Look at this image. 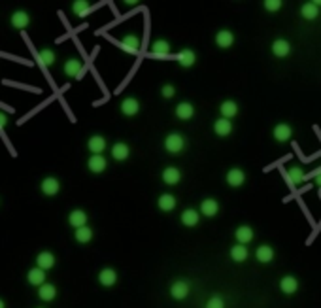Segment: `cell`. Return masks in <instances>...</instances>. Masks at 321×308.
Returning <instances> with one entry per match:
<instances>
[{"label":"cell","instance_id":"cell-25","mask_svg":"<svg viewBox=\"0 0 321 308\" xmlns=\"http://www.w3.org/2000/svg\"><path fill=\"white\" fill-rule=\"evenodd\" d=\"M180 221L185 225V227H195V225H198V221H200V214H198V210L195 208H187L181 212Z\"/></svg>","mask_w":321,"mask_h":308},{"label":"cell","instance_id":"cell-13","mask_svg":"<svg viewBox=\"0 0 321 308\" xmlns=\"http://www.w3.org/2000/svg\"><path fill=\"white\" fill-rule=\"evenodd\" d=\"M225 180H227V184L231 187H242L246 184V172L242 169H231L227 172Z\"/></svg>","mask_w":321,"mask_h":308},{"label":"cell","instance_id":"cell-18","mask_svg":"<svg viewBox=\"0 0 321 308\" xmlns=\"http://www.w3.org/2000/svg\"><path fill=\"white\" fill-rule=\"evenodd\" d=\"M193 116H195V106L191 102H180L176 106V117L180 121H189V119H193Z\"/></svg>","mask_w":321,"mask_h":308},{"label":"cell","instance_id":"cell-21","mask_svg":"<svg viewBox=\"0 0 321 308\" xmlns=\"http://www.w3.org/2000/svg\"><path fill=\"white\" fill-rule=\"evenodd\" d=\"M81 68H83L81 61L76 59V57H72V59H68V61L64 62L63 72H64V76H68V78H78L79 72H81Z\"/></svg>","mask_w":321,"mask_h":308},{"label":"cell","instance_id":"cell-44","mask_svg":"<svg viewBox=\"0 0 321 308\" xmlns=\"http://www.w3.org/2000/svg\"><path fill=\"white\" fill-rule=\"evenodd\" d=\"M313 2H315V4H317V6H321V0H313Z\"/></svg>","mask_w":321,"mask_h":308},{"label":"cell","instance_id":"cell-31","mask_svg":"<svg viewBox=\"0 0 321 308\" xmlns=\"http://www.w3.org/2000/svg\"><path fill=\"white\" fill-rule=\"evenodd\" d=\"M121 47L131 51V53H136L140 49V38L136 34H125L123 40H121Z\"/></svg>","mask_w":321,"mask_h":308},{"label":"cell","instance_id":"cell-11","mask_svg":"<svg viewBox=\"0 0 321 308\" xmlns=\"http://www.w3.org/2000/svg\"><path fill=\"white\" fill-rule=\"evenodd\" d=\"M200 214L204 217H216L220 214V202L216 199H204L200 202Z\"/></svg>","mask_w":321,"mask_h":308},{"label":"cell","instance_id":"cell-2","mask_svg":"<svg viewBox=\"0 0 321 308\" xmlns=\"http://www.w3.org/2000/svg\"><path fill=\"white\" fill-rule=\"evenodd\" d=\"M216 46L220 49H229L235 46V32L229 29H221L216 32Z\"/></svg>","mask_w":321,"mask_h":308},{"label":"cell","instance_id":"cell-4","mask_svg":"<svg viewBox=\"0 0 321 308\" xmlns=\"http://www.w3.org/2000/svg\"><path fill=\"white\" fill-rule=\"evenodd\" d=\"M272 136H274V140L280 142V144L289 142V140L293 138V127L287 123H278L274 129H272Z\"/></svg>","mask_w":321,"mask_h":308},{"label":"cell","instance_id":"cell-35","mask_svg":"<svg viewBox=\"0 0 321 308\" xmlns=\"http://www.w3.org/2000/svg\"><path fill=\"white\" fill-rule=\"evenodd\" d=\"M74 239H76V242H79V244H89L91 240H93V229L91 227H79V229H76L74 231Z\"/></svg>","mask_w":321,"mask_h":308},{"label":"cell","instance_id":"cell-38","mask_svg":"<svg viewBox=\"0 0 321 308\" xmlns=\"http://www.w3.org/2000/svg\"><path fill=\"white\" fill-rule=\"evenodd\" d=\"M204 308H225V299L221 295H211L210 299L206 300Z\"/></svg>","mask_w":321,"mask_h":308},{"label":"cell","instance_id":"cell-12","mask_svg":"<svg viewBox=\"0 0 321 308\" xmlns=\"http://www.w3.org/2000/svg\"><path fill=\"white\" fill-rule=\"evenodd\" d=\"M291 51H293V47H291V44L287 42V40L278 38V40H274V42H272V55H274V57H280V59H283V57L291 55Z\"/></svg>","mask_w":321,"mask_h":308},{"label":"cell","instance_id":"cell-26","mask_svg":"<svg viewBox=\"0 0 321 308\" xmlns=\"http://www.w3.org/2000/svg\"><path fill=\"white\" fill-rule=\"evenodd\" d=\"M129 155H131V147H129V144H125V142H118V144L112 146V157H114L116 161H127Z\"/></svg>","mask_w":321,"mask_h":308},{"label":"cell","instance_id":"cell-10","mask_svg":"<svg viewBox=\"0 0 321 308\" xmlns=\"http://www.w3.org/2000/svg\"><path fill=\"white\" fill-rule=\"evenodd\" d=\"M176 61H178V64H180L181 68H191L196 62V53L193 49L185 47V49H181L180 53L176 55Z\"/></svg>","mask_w":321,"mask_h":308},{"label":"cell","instance_id":"cell-7","mask_svg":"<svg viewBox=\"0 0 321 308\" xmlns=\"http://www.w3.org/2000/svg\"><path fill=\"white\" fill-rule=\"evenodd\" d=\"M106 147H108V142H106V138L100 136V134H93L91 138L87 140V149L93 155H102Z\"/></svg>","mask_w":321,"mask_h":308},{"label":"cell","instance_id":"cell-3","mask_svg":"<svg viewBox=\"0 0 321 308\" xmlns=\"http://www.w3.org/2000/svg\"><path fill=\"white\" fill-rule=\"evenodd\" d=\"M40 189L42 193L46 195V197H55L57 193L61 191V182L53 176H47L42 180V184H40Z\"/></svg>","mask_w":321,"mask_h":308},{"label":"cell","instance_id":"cell-14","mask_svg":"<svg viewBox=\"0 0 321 308\" xmlns=\"http://www.w3.org/2000/svg\"><path fill=\"white\" fill-rule=\"evenodd\" d=\"M253 229H251L250 225H240L238 229L235 231V239L238 244H242V246H248L251 240H253Z\"/></svg>","mask_w":321,"mask_h":308},{"label":"cell","instance_id":"cell-19","mask_svg":"<svg viewBox=\"0 0 321 308\" xmlns=\"http://www.w3.org/2000/svg\"><path fill=\"white\" fill-rule=\"evenodd\" d=\"M213 132H216L218 136H221V138L229 136V134L233 132V123H231V119H225V117L216 119V121H213Z\"/></svg>","mask_w":321,"mask_h":308},{"label":"cell","instance_id":"cell-15","mask_svg":"<svg viewBox=\"0 0 321 308\" xmlns=\"http://www.w3.org/2000/svg\"><path fill=\"white\" fill-rule=\"evenodd\" d=\"M98 284L104 285V287H112V285L118 284V272L110 267H106V269H102L98 272Z\"/></svg>","mask_w":321,"mask_h":308},{"label":"cell","instance_id":"cell-8","mask_svg":"<svg viewBox=\"0 0 321 308\" xmlns=\"http://www.w3.org/2000/svg\"><path fill=\"white\" fill-rule=\"evenodd\" d=\"M189 291H191V287H189V282H185V280H176L170 285V295L176 300H183L189 295Z\"/></svg>","mask_w":321,"mask_h":308},{"label":"cell","instance_id":"cell-40","mask_svg":"<svg viewBox=\"0 0 321 308\" xmlns=\"http://www.w3.org/2000/svg\"><path fill=\"white\" fill-rule=\"evenodd\" d=\"M161 95H163V99H174L176 97V87L172 84H165L161 87Z\"/></svg>","mask_w":321,"mask_h":308},{"label":"cell","instance_id":"cell-6","mask_svg":"<svg viewBox=\"0 0 321 308\" xmlns=\"http://www.w3.org/2000/svg\"><path fill=\"white\" fill-rule=\"evenodd\" d=\"M119 110H121L123 116L133 117L140 112V102H138V99H134V97H127V99H123V102L119 104Z\"/></svg>","mask_w":321,"mask_h":308},{"label":"cell","instance_id":"cell-42","mask_svg":"<svg viewBox=\"0 0 321 308\" xmlns=\"http://www.w3.org/2000/svg\"><path fill=\"white\" fill-rule=\"evenodd\" d=\"M313 176H315V185L321 187V172H313Z\"/></svg>","mask_w":321,"mask_h":308},{"label":"cell","instance_id":"cell-41","mask_svg":"<svg viewBox=\"0 0 321 308\" xmlns=\"http://www.w3.org/2000/svg\"><path fill=\"white\" fill-rule=\"evenodd\" d=\"M6 127H8V116L0 112V131H4Z\"/></svg>","mask_w":321,"mask_h":308},{"label":"cell","instance_id":"cell-36","mask_svg":"<svg viewBox=\"0 0 321 308\" xmlns=\"http://www.w3.org/2000/svg\"><path fill=\"white\" fill-rule=\"evenodd\" d=\"M287 178H289V182L293 185H300L302 182H304V170L300 169L298 165H293V167H289V170H287Z\"/></svg>","mask_w":321,"mask_h":308},{"label":"cell","instance_id":"cell-1","mask_svg":"<svg viewBox=\"0 0 321 308\" xmlns=\"http://www.w3.org/2000/svg\"><path fill=\"white\" fill-rule=\"evenodd\" d=\"M165 149L170 155H180L185 149V138L180 132H170L165 138Z\"/></svg>","mask_w":321,"mask_h":308},{"label":"cell","instance_id":"cell-24","mask_svg":"<svg viewBox=\"0 0 321 308\" xmlns=\"http://www.w3.org/2000/svg\"><path fill=\"white\" fill-rule=\"evenodd\" d=\"M300 16L304 17L306 21H313V19H317L319 17V6L315 4V2H304L302 6H300Z\"/></svg>","mask_w":321,"mask_h":308},{"label":"cell","instance_id":"cell-17","mask_svg":"<svg viewBox=\"0 0 321 308\" xmlns=\"http://www.w3.org/2000/svg\"><path fill=\"white\" fill-rule=\"evenodd\" d=\"M274 257H276L274 248L268 246V244H263V246H259L257 250H255V259H257L259 263H263V265L270 263Z\"/></svg>","mask_w":321,"mask_h":308},{"label":"cell","instance_id":"cell-32","mask_svg":"<svg viewBox=\"0 0 321 308\" xmlns=\"http://www.w3.org/2000/svg\"><path fill=\"white\" fill-rule=\"evenodd\" d=\"M231 259L235 263H244L248 257H250V252H248V246H242V244H235L231 248Z\"/></svg>","mask_w":321,"mask_h":308},{"label":"cell","instance_id":"cell-30","mask_svg":"<svg viewBox=\"0 0 321 308\" xmlns=\"http://www.w3.org/2000/svg\"><path fill=\"white\" fill-rule=\"evenodd\" d=\"M38 297L40 300H44V302H51V300L57 297V287L53 284H44L38 287Z\"/></svg>","mask_w":321,"mask_h":308},{"label":"cell","instance_id":"cell-23","mask_svg":"<svg viewBox=\"0 0 321 308\" xmlns=\"http://www.w3.org/2000/svg\"><path fill=\"white\" fill-rule=\"evenodd\" d=\"M55 255L51 254V252H40L38 257H36V267L42 270H49L55 267Z\"/></svg>","mask_w":321,"mask_h":308},{"label":"cell","instance_id":"cell-33","mask_svg":"<svg viewBox=\"0 0 321 308\" xmlns=\"http://www.w3.org/2000/svg\"><path fill=\"white\" fill-rule=\"evenodd\" d=\"M151 55H157V57L170 55V42H166V40H155L153 46H151Z\"/></svg>","mask_w":321,"mask_h":308},{"label":"cell","instance_id":"cell-28","mask_svg":"<svg viewBox=\"0 0 321 308\" xmlns=\"http://www.w3.org/2000/svg\"><path fill=\"white\" fill-rule=\"evenodd\" d=\"M176 197L174 195H170V193H163L159 199H157V206H159V210H163V212H172L174 208H176Z\"/></svg>","mask_w":321,"mask_h":308},{"label":"cell","instance_id":"cell-39","mask_svg":"<svg viewBox=\"0 0 321 308\" xmlns=\"http://www.w3.org/2000/svg\"><path fill=\"white\" fill-rule=\"evenodd\" d=\"M263 6H265L266 12H280L283 6V2L282 0H265Z\"/></svg>","mask_w":321,"mask_h":308},{"label":"cell","instance_id":"cell-5","mask_svg":"<svg viewBox=\"0 0 321 308\" xmlns=\"http://www.w3.org/2000/svg\"><path fill=\"white\" fill-rule=\"evenodd\" d=\"M10 23H12V27H14V29L25 31V29L31 25V16H29L25 10H17V12H14V14H12V17H10Z\"/></svg>","mask_w":321,"mask_h":308},{"label":"cell","instance_id":"cell-27","mask_svg":"<svg viewBox=\"0 0 321 308\" xmlns=\"http://www.w3.org/2000/svg\"><path fill=\"white\" fill-rule=\"evenodd\" d=\"M46 276H47L46 270L38 269V267H34V269H31L29 272H27V280H29V284L36 285V287L46 284Z\"/></svg>","mask_w":321,"mask_h":308},{"label":"cell","instance_id":"cell-22","mask_svg":"<svg viewBox=\"0 0 321 308\" xmlns=\"http://www.w3.org/2000/svg\"><path fill=\"white\" fill-rule=\"evenodd\" d=\"M280 289H282V293H285V295H295V293L298 291V280L295 276H291V274L283 276L282 280H280Z\"/></svg>","mask_w":321,"mask_h":308},{"label":"cell","instance_id":"cell-43","mask_svg":"<svg viewBox=\"0 0 321 308\" xmlns=\"http://www.w3.org/2000/svg\"><path fill=\"white\" fill-rule=\"evenodd\" d=\"M0 308H6V302H4L2 299H0Z\"/></svg>","mask_w":321,"mask_h":308},{"label":"cell","instance_id":"cell-37","mask_svg":"<svg viewBox=\"0 0 321 308\" xmlns=\"http://www.w3.org/2000/svg\"><path fill=\"white\" fill-rule=\"evenodd\" d=\"M89 10H91V6H89V2H87V0H76V2L72 4V12H74L78 17L85 16Z\"/></svg>","mask_w":321,"mask_h":308},{"label":"cell","instance_id":"cell-20","mask_svg":"<svg viewBox=\"0 0 321 308\" xmlns=\"http://www.w3.org/2000/svg\"><path fill=\"white\" fill-rule=\"evenodd\" d=\"M161 178H163V182H165L166 185H178L181 180V170L176 169V167H166V169L163 170Z\"/></svg>","mask_w":321,"mask_h":308},{"label":"cell","instance_id":"cell-16","mask_svg":"<svg viewBox=\"0 0 321 308\" xmlns=\"http://www.w3.org/2000/svg\"><path fill=\"white\" fill-rule=\"evenodd\" d=\"M87 219H89V216H87L85 210H72L70 214H68V223L74 227V229H79V227H85L87 225Z\"/></svg>","mask_w":321,"mask_h":308},{"label":"cell","instance_id":"cell-9","mask_svg":"<svg viewBox=\"0 0 321 308\" xmlns=\"http://www.w3.org/2000/svg\"><path fill=\"white\" fill-rule=\"evenodd\" d=\"M87 169L91 170L93 174H102L104 170L108 169V161L104 155H91L87 161Z\"/></svg>","mask_w":321,"mask_h":308},{"label":"cell","instance_id":"cell-29","mask_svg":"<svg viewBox=\"0 0 321 308\" xmlns=\"http://www.w3.org/2000/svg\"><path fill=\"white\" fill-rule=\"evenodd\" d=\"M220 114L225 119H233L235 116H238V104L235 100H223L220 106Z\"/></svg>","mask_w":321,"mask_h":308},{"label":"cell","instance_id":"cell-34","mask_svg":"<svg viewBox=\"0 0 321 308\" xmlns=\"http://www.w3.org/2000/svg\"><path fill=\"white\" fill-rule=\"evenodd\" d=\"M38 61L42 66H53L57 61V55L53 49H49V47H44L42 51L38 53Z\"/></svg>","mask_w":321,"mask_h":308},{"label":"cell","instance_id":"cell-45","mask_svg":"<svg viewBox=\"0 0 321 308\" xmlns=\"http://www.w3.org/2000/svg\"><path fill=\"white\" fill-rule=\"evenodd\" d=\"M40 308H42V306H40Z\"/></svg>","mask_w":321,"mask_h":308}]
</instances>
